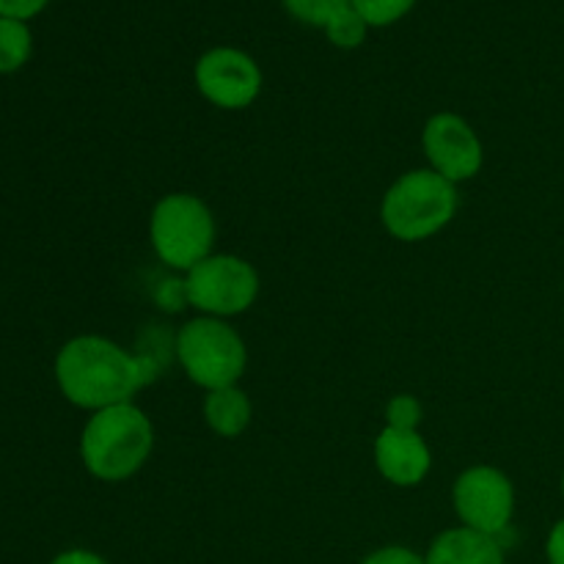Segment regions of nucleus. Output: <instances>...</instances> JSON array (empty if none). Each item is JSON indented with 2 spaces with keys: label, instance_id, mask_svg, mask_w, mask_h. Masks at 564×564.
<instances>
[{
  "label": "nucleus",
  "instance_id": "obj_1",
  "mask_svg": "<svg viewBox=\"0 0 564 564\" xmlns=\"http://www.w3.org/2000/svg\"><path fill=\"white\" fill-rule=\"evenodd\" d=\"M53 372L66 402L97 413L132 402L152 378V364L113 339L86 334L61 347Z\"/></svg>",
  "mask_w": 564,
  "mask_h": 564
},
{
  "label": "nucleus",
  "instance_id": "obj_5",
  "mask_svg": "<svg viewBox=\"0 0 564 564\" xmlns=\"http://www.w3.org/2000/svg\"><path fill=\"white\" fill-rule=\"evenodd\" d=\"M174 347L182 372L204 391L237 386L248 367L246 339L229 319L198 314L182 325Z\"/></svg>",
  "mask_w": 564,
  "mask_h": 564
},
{
  "label": "nucleus",
  "instance_id": "obj_11",
  "mask_svg": "<svg viewBox=\"0 0 564 564\" xmlns=\"http://www.w3.org/2000/svg\"><path fill=\"white\" fill-rule=\"evenodd\" d=\"M424 564H507V560L499 538L452 527L430 543Z\"/></svg>",
  "mask_w": 564,
  "mask_h": 564
},
{
  "label": "nucleus",
  "instance_id": "obj_15",
  "mask_svg": "<svg viewBox=\"0 0 564 564\" xmlns=\"http://www.w3.org/2000/svg\"><path fill=\"white\" fill-rule=\"evenodd\" d=\"M350 3L367 20L369 28H386L411 14L416 0H350Z\"/></svg>",
  "mask_w": 564,
  "mask_h": 564
},
{
  "label": "nucleus",
  "instance_id": "obj_17",
  "mask_svg": "<svg viewBox=\"0 0 564 564\" xmlns=\"http://www.w3.org/2000/svg\"><path fill=\"white\" fill-rule=\"evenodd\" d=\"M422 402L413 394H397L386 402V427L419 430L422 424Z\"/></svg>",
  "mask_w": 564,
  "mask_h": 564
},
{
  "label": "nucleus",
  "instance_id": "obj_6",
  "mask_svg": "<svg viewBox=\"0 0 564 564\" xmlns=\"http://www.w3.org/2000/svg\"><path fill=\"white\" fill-rule=\"evenodd\" d=\"M185 297L204 317L229 319L257 303L262 279L248 259L237 253H213L185 273Z\"/></svg>",
  "mask_w": 564,
  "mask_h": 564
},
{
  "label": "nucleus",
  "instance_id": "obj_9",
  "mask_svg": "<svg viewBox=\"0 0 564 564\" xmlns=\"http://www.w3.org/2000/svg\"><path fill=\"white\" fill-rule=\"evenodd\" d=\"M422 149L430 163L427 169L455 185L474 180L485 165L482 138L460 113L452 110L430 116L422 130Z\"/></svg>",
  "mask_w": 564,
  "mask_h": 564
},
{
  "label": "nucleus",
  "instance_id": "obj_14",
  "mask_svg": "<svg viewBox=\"0 0 564 564\" xmlns=\"http://www.w3.org/2000/svg\"><path fill=\"white\" fill-rule=\"evenodd\" d=\"M323 31H325V36H328V42L334 44V47L356 50V47H361L364 42H367L369 25H367V20H364V17L358 14V11L352 9V3H350L347 9H341L339 14H336L334 20H330L328 25L323 28Z\"/></svg>",
  "mask_w": 564,
  "mask_h": 564
},
{
  "label": "nucleus",
  "instance_id": "obj_8",
  "mask_svg": "<svg viewBox=\"0 0 564 564\" xmlns=\"http://www.w3.org/2000/svg\"><path fill=\"white\" fill-rule=\"evenodd\" d=\"M196 88L220 110H246L264 86L262 66L240 47H213L196 61Z\"/></svg>",
  "mask_w": 564,
  "mask_h": 564
},
{
  "label": "nucleus",
  "instance_id": "obj_2",
  "mask_svg": "<svg viewBox=\"0 0 564 564\" xmlns=\"http://www.w3.org/2000/svg\"><path fill=\"white\" fill-rule=\"evenodd\" d=\"M154 452V424L135 402L88 416L80 433V460L99 482H127Z\"/></svg>",
  "mask_w": 564,
  "mask_h": 564
},
{
  "label": "nucleus",
  "instance_id": "obj_12",
  "mask_svg": "<svg viewBox=\"0 0 564 564\" xmlns=\"http://www.w3.org/2000/svg\"><path fill=\"white\" fill-rule=\"evenodd\" d=\"M204 422L218 438H240L253 419V402L240 386H226V389L207 391L204 397Z\"/></svg>",
  "mask_w": 564,
  "mask_h": 564
},
{
  "label": "nucleus",
  "instance_id": "obj_21",
  "mask_svg": "<svg viewBox=\"0 0 564 564\" xmlns=\"http://www.w3.org/2000/svg\"><path fill=\"white\" fill-rule=\"evenodd\" d=\"M50 564H110L105 556H99L97 551H88V549H69V551H61L58 556H53Z\"/></svg>",
  "mask_w": 564,
  "mask_h": 564
},
{
  "label": "nucleus",
  "instance_id": "obj_22",
  "mask_svg": "<svg viewBox=\"0 0 564 564\" xmlns=\"http://www.w3.org/2000/svg\"><path fill=\"white\" fill-rule=\"evenodd\" d=\"M560 488H562V499H564V474H562V482H560Z\"/></svg>",
  "mask_w": 564,
  "mask_h": 564
},
{
  "label": "nucleus",
  "instance_id": "obj_20",
  "mask_svg": "<svg viewBox=\"0 0 564 564\" xmlns=\"http://www.w3.org/2000/svg\"><path fill=\"white\" fill-rule=\"evenodd\" d=\"M545 560L549 564H564V518L551 527L549 540H545Z\"/></svg>",
  "mask_w": 564,
  "mask_h": 564
},
{
  "label": "nucleus",
  "instance_id": "obj_13",
  "mask_svg": "<svg viewBox=\"0 0 564 564\" xmlns=\"http://www.w3.org/2000/svg\"><path fill=\"white\" fill-rule=\"evenodd\" d=\"M33 36L28 22L0 17V75L22 69L31 61Z\"/></svg>",
  "mask_w": 564,
  "mask_h": 564
},
{
  "label": "nucleus",
  "instance_id": "obj_19",
  "mask_svg": "<svg viewBox=\"0 0 564 564\" xmlns=\"http://www.w3.org/2000/svg\"><path fill=\"white\" fill-rule=\"evenodd\" d=\"M50 0H0V17L28 22L47 9Z\"/></svg>",
  "mask_w": 564,
  "mask_h": 564
},
{
  "label": "nucleus",
  "instance_id": "obj_10",
  "mask_svg": "<svg viewBox=\"0 0 564 564\" xmlns=\"http://www.w3.org/2000/svg\"><path fill=\"white\" fill-rule=\"evenodd\" d=\"M375 468L394 488H416L433 468V452L419 430L383 427L372 446Z\"/></svg>",
  "mask_w": 564,
  "mask_h": 564
},
{
  "label": "nucleus",
  "instance_id": "obj_7",
  "mask_svg": "<svg viewBox=\"0 0 564 564\" xmlns=\"http://www.w3.org/2000/svg\"><path fill=\"white\" fill-rule=\"evenodd\" d=\"M452 507L460 527L501 538L516 518V485L501 468L471 466L452 485Z\"/></svg>",
  "mask_w": 564,
  "mask_h": 564
},
{
  "label": "nucleus",
  "instance_id": "obj_18",
  "mask_svg": "<svg viewBox=\"0 0 564 564\" xmlns=\"http://www.w3.org/2000/svg\"><path fill=\"white\" fill-rule=\"evenodd\" d=\"M361 564H424V556L408 545H383L364 556Z\"/></svg>",
  "mask_w": 564,
  "mask_h": 564
},
{
  "label": "nucleus",
  "instance_id": "obj_16",
  "mask_svg": "<svg viewBox=\"0 0 564 564\" xmlns=\"http://www.w3.org/2000/svg\"><path fill=\"white\" fill-rule=\"evenodd\" d=\"M281 3L295 20L314 28H325L341 9L350 6V0H281Z\"/></svg>",
  "mask_w": 564,
  "mask_h": 564
},
{
  "label": "nucleus",
  "instance_id": "obj_4",
  "mask_svg": "<svg viewBox=\"0 0 564 564\" xmlns=\"http://www.w3.org/2000/svg\"><path fill=\"white\" fill-rule=\"evenodd\" d=\"M218 224L204 198L196 193H169L152 207L149 218V242L160 262L171 270L196 268L215 253Z\"/></svg>",
  "mask_w": 564,
  "mask_h": 564
},
{
  "label": "nucleus",
  "instance_id": "obj_3",
  "mask_svg": "<svg viewBox=\"0 0 564 564\" xmlns=\"http://www.w3.org/2000/svg\"><path fill=\"white\" fill-rule=\"evenodd\" d=\"M460 209L455 182L433 169L405 171L380 202L383 229L400 242H424L441 235Z\"/></svg>",
  "mask_w": 564,
  "mask_h": 564
}]
</instances>
